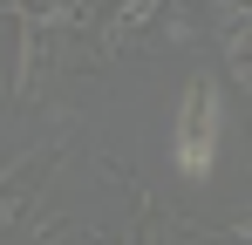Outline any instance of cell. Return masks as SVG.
<instances>
[{
    "instance_id": "6da1fadb",
    "label": "cell",
    "mask_w": 252,
    "mask_h": 245,
    "mask_svg": "<svg viewBox=\"0 0 252 245\" xmlns=\"http://www.w3.org/2000/svg\"><path fill=\"white\" fill-rule=\"evenodd\" d=\"M218 157V102H211L205 82L184 89V109H177V170L184 177H205Z\"/></svg>"
}]
</instances>
